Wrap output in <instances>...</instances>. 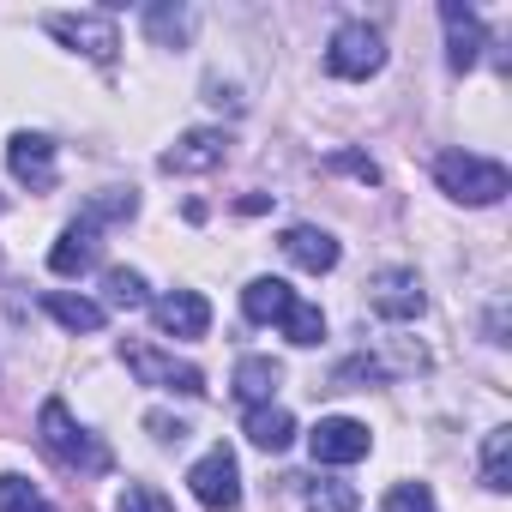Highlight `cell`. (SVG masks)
I'll use <instances>...</instances> for the list:
<instances>
[{"mask_svg": "<svg viewBox=\"0 0 512 512\" xmlns=\"http://www.w3.org/2000/svg\"><path fill=\"white\" fill-rule=\"evenodd\" d=\"M37 440H43V452H49L55 464H67V470H79V476H103V470H109V446H103L91 428H79L73 410H67L61 398L43 404V416H37Z\"/></svg>", "mask_w": 512, "mask_h": 512, "instance_id": "cell-1", "label": "cell"}, {"mask_svg": "<svg viewBox=\"0 0 512 512\" xmlns=\"http://www.w3.org/2000/svg\"><path fill=\"white\" fill-rule=\"evenodd\" d=\"M434 181H440L458 205H500L506 187H512L506 163L476 157V151H440V157H434Z\"/></svg>", "mask_w": 512, "mask_h": 512, "instance_id": "cell-2", "label": "cell"}, {"mask_svg": "<svg viewBox=\"0 0 512 512\" xmlns=\"http://www.w3.org/2000/svg\"><path fill=\"white\" fill-rule=\"evenodd\" d=\"M380 67H386V43H380L374 25L350 19V25L332 31V43H326V73L332 79H374Z\"/></svg>", "mask_w": 512, "mask_h": 512, "instance_id": "cell-3", "label": "cell"}, {"mask_svg": "<svg viewBox=\"0 0 512 512\" xmlns=\"http://www.w3.org/2000/svg\"><path fill=\"white\" fill-rule=\"evenodd\" d=\"M121 356H127V368L139 374V386H157V392H181V398H199V392H205V374H199L193 362H181V356L157 350V344H139V338H133Z\"/></svg>", "mask_w": 512, "mask_h": 512, "instance_id": "cell-4", "label": "cell"}, {"mask_svg": "<svg viewBox=\"0 0 512 512\" xmlns=\"http://www.w3.org/2000/svg\"><path fill=\"white\" fill-rule=\"evenodd\" d=\"M43 31H49V37H61L67 49L91 55L97 67H109V61H115V49H121V31H115V19H109V13H49V19H43Z\"/></svg>", "mask_w": 512, "mask_h": 512, "instance_id": "cell-5", "label": "cell"}, {"mask_svg": "<svg viewBox=\"0 0 512 512\" xmlns=\"http://www.w3.org/2000/svg\"><path fill=\"white\" fill-rule=\"evenodd\" d=\"M187 488H193L199 506H211V512H235V506H241V470H235V452H229V446H211V452L187 470Z\"/></svg>", "mask_w": 512, "mask_h": 512, "instance_id": "cell-6", "label": "cell"}, {"mask_svg": "<svg viewBox=\"0 0 512 512\" xmlns=\"http://www.w3.org/2000/svg\"><path fill=\"white\" fill-rule=\"evenodd\" d=\"M368 308H374L380 320H416V314L428 308L422 278H416V272H404V266L374 272V278H368Z\"/></svg>", "mask_w": 512, "mask_h": 512, "instance_id": "cell-7", "label": "cell"}, {"mask_svg": "<svg viewBox=\"0 0 512 512\" xmlns=\"http://www.w3.org/2000/svg\"><path fill=\"white\" fill-rule=\"evenodd\" d=\"M368 446H374V434H368L356 416H326V422L308 434L314 464H356V458H368Z\"/></svg>", "mask_w": 512, "mask_h": 512, "instance_id": "cell-8", "label": "cell"}, {"mask_svg": "<svg viewBox=\"0 0 512 512\" xmlns=\"http://www.w3.org/2000/svg\"><path fill=\"white\" fill-rule=\"evenodd\" d=\"M229 157V133L223 127H193V133H181L169 151H163V169L169 175H205V169H217Z\"/></svg>", "mask_w": 512, "mask_h": 512, "instance_id": "cell-9", "label": "cell"}, {"mask_svg": "<svg viewBox=\"0 0 512 512\" xmlns=\"http://www.w3.org/2000/svg\"><path fill=\"white\" fill-rule=\"evenodd\" d=\"M97 253H103V229H97L91 217H79V223H67L61 241L49 247V272H55V278H79V272L97 266Z\"/></svg>", "mask_w": 512, "mask_h": 512, "instance_id": "cell-10", "label": "cell"}, {"mask_svg": "<svg viewBox=\"0 0 512 512\" xmlns=\"http://www.w3.org/2000/svg\"><path fill=\"white\" fill-rule=\"evenodd\" d=\"M440 25H446V61H452V73H470L476 61H482V19L464 7V0H446L440 7Z\"/></svg>", "mask_w": 512, "mask_h": 512, "instance_id": "cell-11", "label": "cell"}, {"mask_svg": "<svg viewBox=\"0 0 512 512\" xmlns=\"http://www.w3.org/2000/svg\"><path fill=\"white\" fill-rule=\"evenodd\" d=\"M7 169H13V181H25L31 193H49V187H55V145H49L43 133H13Z\"/></svg>", "mask_w": 512, "mask_h": 512, "instance_id": "cell-12", "label": "cell"}, {"mask_svg": "<svg viewBox=\"0 0 512 512\" xmlns=\"http://www.w3.org/2000/svg\"><path fill=\"white\" fill-rule=\"evenodd\" d=\"M151 314H157V326L169 338H205L211 332V302L199 290H169V296L151 302Z\"/></svg>", "mask_w": 512, "mask_h": 512, "instance_id": "cell-13", "label": "cell"}, {"mask_svg": "<svg viewBox=\"0 0 512 512\" xmlns=\"http://www.w3.org/2000/svg\"><path fill=\"white\" fill-rule=\"evenodd\" d=\"M278 247H284V260H290V266H302V272H314V278L338 266V241H332L326 229H314V223H290Z\"/></svg>", "mask_w": 512, "mask_h": 512, "instance_id": "cell-14", "label": "cell"}, {"mask_svg": "<svg viewBox=\"0 0 512 512\" xmlns=\"http://www.w3.org/2000/svg\"><path fill=\"white\" fill-rule=\"evenodd\" d=\"M296 308V290L284 284V278H253L247 290H241V314L253 320V326H284V314Z\"/></svg>", "mask_w": 512, "mask_h": 512, "instance_id": "cell-15", "label": "cell"}, {"mask_svg": "<svg viewBox=\"0 0 512 512\" xmlns=\"http://www.w3.org/2000/svg\"><path fill=\"white\" fill-rule=\"evenodd\" d=\"M278 380H284V368H278L272 356H241V362H235V398H241L247 410H253V404H272Z\"/></svg>", "mask_w": 512, "mask_h": 512, "instance_id": "cell-16", "label": "cell"}, {"mask_svg": "<svg viewBox=\"0 0 512 512\" xmlns=\"http://www.w3.org/2000/svg\"><path fill=\"white\" fill-rule=\"evenodd\" d=\"M247 440L260 446V452H284V446L296 440L290 410H278V404H253V410H247Z\"/></svg>", "mask_w": 512, "mask_h": 512, "instance_id": "cell-17", "label": "cell"}, {"mask_svg": "<svg viewBox=\"0 0 512 512\" xmlns=\"http://www.w3.org/2000/svg\"><path fill=\"white\" fill-rule=\"evenodd\" d=\"M482 488H494V494L512 488V428H494L482 440Z\"/></svg>", "mask_w": 512, "mask_h": 512, "instance_id": "cell-18", "label": "cell"}, {"mask_svg": "<svg viewBox=\"0 0 512 512\" xmlns=\"http://www.w3.org/2000/svg\"><path fill=\"white\" fill-rule=\"evenodd\" d=\"M49 314H55L67 332H97V326H103V308H97V302H85V296H67V290H55V296H49Z\"/></svg>", "mask_w": 512, "mask_h": 512, "instance_id": "cell-19", "label": "cell"}, {"mask_svg": "<svg viewBox=\"0 0 512 512\" xmlns=\"http://www.w3.org/2000/svg\"><path fill=\"white\" fill-rule=\"evenodd\" d=\"M145 31L163 49H181L187 43V7H145Z\"/></svg>", "mask_w": 512, "mask_h": 512, "instance_id": "cell-20", "label": "cell"}, {"mask_svg": "<svg viewBox=\"0 0 512 512\" xmlns=\"http://www.w3.org/2000/svg\"><path fill=\"white\" fill-rule=\"evenodd\" d=\"M284 332H290V344H302V350H308V344H320V338H326V314H320L314 302H302V296H296V308L284 314Z\"/></svg>", "mask_w": 512, "mask_h": 512, "instance_id": "cell-21", "label": "cell"}, {"mask_svg": "<svg viewBox=\"0 0 512 512\" xmlns=\"http://www.w3.org/2000/svg\"><path fill=\"white\" fill-rule=\"evenodd\" d=\"M139 211V199H133V187H109V193H97L91 205H85V217L103 229V223H121V217H133Z\"/></svg>", "mask_w": 512, "mask_h": 512, "instance_id": "cell-22", "label": "cell"}, {"mask_svg": "<svg viewBox=\"0 0 512 512\" xmlns=\"http://www.w3.org/2000/svg\"><path fill=\"white\" fill-rule=\"evenodd\" d=\"M103 296H109V308H145V278L115 266V272H103Z\"/></svg>", "mask_w": 512, "mask_h": 512, "instance_id": "cell-23", "label": "cell"}, {"mask_svg": "<svg viewBox=\"0 0 512 512\" xmlns=\"http://www.w3.org/2000/svg\"><path fill=\"white\" fill-rule=\"evenodd\" d=\"M0 512H55L25 476H0Z\"/></svg>", "mask_w": 512, "mask_h": 512, "instance_id": "cell-24", "label": "cell"}, {"mask_svg": "<svg viewBox=\"0 0 512 512\" xmlns=\"http://www.w3.org/2000/svg\"><path fill=\"white\" fill-rule=\"evenodd\" d=\"M308 512H356V488L350 482H314L308 488Z\"/></svg>", "mask_w": 512, "mask_h": 512, "instance_id": "cell-25", "label": "cell"}, {"mask_svg": "<svg viewBox=\"0 0 512 512\" xmlns=\"http://www.w3.org/2000/svg\"><path fill=\"white\" fill-rule=\"evenodd\" d=\"M386 512H440V506H434L428 482H398V488H386Z\"/></svg>", "mask_w": 512, "mask_h": 512, "instance_id": "cell-26", "label": "cell"}, {"mask_svg": "<svg viewBox=\"0 0 512 512\" xmlns=\"http://www.w3.org/2000/svg\"><path fill=\"white\" fill-rule=\"evenodd\" d=\"M115 512H175V506H169V500H163L151 482H133V488L115 500Z\"/></svg>", "mask_w": 512, "mask_h": 512, "instance_id": "cell-27", "label": "cell"}, {"mask_svg": "<svg viewBox=\"0 0 512 512\" xmlns=\"http://www.w3.org/2000/svg\"><path fill=\"white\" fill-rule=\"evenodd\" d=\"M332 169H344V175H356V181H368V187L380 181V169H374L368 157H356V151H338V157H332Z\"/></svg>", "mask_w": 512, "mask_h": 512, "instance_id": "cell-28", "label": "cell"}, {"mask_svg": "<svg viewBox=\"0 0 512 512\" xmlns=\"http://www.w3.org/2000/svg\"><path fill=\"white\" fill-rule=\"evenodd\" d=\"M151 434H157V440H187V422H175V416H151Z\"/></svg>", "mask_w": 512, "mask_h": 512, "instance_id": "cell-29", "label": "cell"}]
</instances>
